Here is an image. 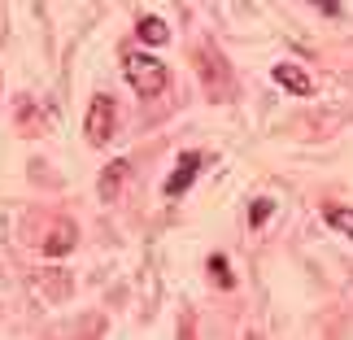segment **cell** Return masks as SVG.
<instances>
[{
	"instance_id": "cell-1",
	"label": "cell",
	"mask_w": 353,
	"mask_h": 340,
	"mask_svg": "<svg viewBox=\"0 0 353 340\" xmlns=\"http://www.w3.org/2000/svg\"><path fill=\"white\" fill-rule=\"evenodd\" d=\"M122 74H127V83L140 92V97H157L161 88H166V61H157L153 52H127V61H122Z\"/></svg>"
},
{
	"instance_id": "cell-2",
	"label": "cell",
	"mask_w": 353,
	"mask_h": 340,
	"mask_svg": "<svg viewBox=\"0 0 353 340\" xmlns=\"http://www.w3.org/2000/svg\"><path fill=\"white\" fill-rule=\"evenodd\" d=\"M114 118H118L114 101L110 97H97V101H92V110H88V140L92 144H105L114 135Z\"/></svg>"
},
{
	"instance_id": "cell-3",
	"label": "cell",
	"mask_w": 353,
	"mask_h": 340,
	"mask_svg": "<svg viewBox=\"0 0 353 340\" xmlns=\"http://www.w3.org/2000/svg\"><path fill=\"white\" fill-rule=\"evenodd\" d=\"M196 170H201V153H183V157H179V170L166 179V197H183L188 188H192Z\"/></svg>"
},
{
	"instance_id": "cell-4",
	"label": "cell",
	"mask_w": 353,
	"mask_h": 340,
	"mask_svg": "<svg viewBox=\"0 0 353 340\" xmlns=\"http://www.w3.org/2000/svg\"><path fill=\"white\" fill-rule=\"evenodd\" d=\"M275 79H279V88L292 92V97H310V92H314L310 74L301 70V66H292V61H279V66H275Z\"/></svg>"
},
{
	"instance_id": "cell-5",
	"label": "cell",
	"mask_w": 353,
	"mask_h": 340,
	"mask_svg": "<svg viewBox=\"0 0 353 340\" xmlns=\"http://www.w3.org/2000/svg\"><path fill=\"white\" fill-rule=\"evenodd\" d=\"M135 31H140V39H144V44H166V39H170L166 22H161V18H153V13H148V18H140V26H135Z\"/></svg>"
},
{
	"instance_id": "cell-6",
	"label": "cell",
	"mask_w": 353,
	"mask_h": 340,
	"mask_svg": "<svg viewBox=\"0 0 353 340\" xmlns=\"http://www.w3.org/2000/svg\"><path fill=\"white\" fill-rule=\"evenodd\" d=\"M122 170H127V161H114V166H110V174H105V179H101V197H105V201H114V197H118Z\"/></svg>"
},
{
	"instance_id": "cell-7",
	"label": "cell",
	"mask_w": 353,
	"mask_h": 340,
	"mask_svg": "<svg viewBox=\"0 0 353 340\" xmlns=\"http://www.w3.org/2000/svg\"><path fill=\"white\" fill-rule=\"evenodd\" d=\"M70 244H74V227H70V231L57 227V231H52V240H44V253H65Z\"/></svg>"
},
{
	"instance_id": "cell-8",
	"label": "cell",
	"mask_w": 353,
	"mask_h": 340,
	"mask_svg": "<svg viewBox=\"0 0 353 340\" xmlns=\"http://www.w3.org/2000/svg\"><path fill=\"white\" fill-rule=\"evenodd\" d=\"M327 223H332L336 231H345V236L353 240V210H345V206H336V210H327Z\"/></svg>"
},
{
	"instance_id": "cell-9",
	"label": "cell",
	"mask_w": 353,
	"mask_h": 340,
	"mask_svg": "<svg viewBox=\"0 0 353 340\" xmlns=\"http://www.w3.org/2000/svg\"><path fill=\"white\" fill-rule=\"evenodd\" d=\"M210 270H214V279H219L223 288H232V283H236V279H232V270H227V257H223V253H214V257H210Z\"/></svg>"
},
{
	"instance_id": "cell-10",
	"label": "cell",
	"mask_w": 353,
	"mask_h": 340,
	"mask_svg": "<svg viewBox=\"0 0 353 340\" xmlns=\"http://www.w3.org/2000/svg\"><path fill=\"white\" fill-rule=\"evenodd\" d=\"M270 210H275L270 201H253V214H249V219H253V227H262V223L270 219Z\"/></svg>"
}]
</instances>
